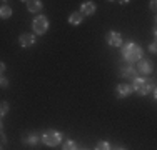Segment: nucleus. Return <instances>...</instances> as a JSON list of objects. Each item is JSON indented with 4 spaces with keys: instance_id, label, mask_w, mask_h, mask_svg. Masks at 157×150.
Returning <instances> with one entry per match:
<instances>
[{
    "instance_id": "1",
    "label": "nucleus",
    "mask_w": 157,
    "mask_h": 150,
    "mask_svg": "<svg viewBox=\"0 0 157 150\" xmlns=\"http://www.w3.org/2000/svg\"><path fill=\"white\" fill-rule=\"evenodd\" d=\"M122 55L125 57V60L129 63L137 62V60H140V57H142V48L137 43L129 42V43H125L124 47H122Z\"/></svg>"
},
{
    "instance_id": "2",
    "label": "nucleus",
    "mask_w": 157,
    "mask_h": 150,
    "mask_svg": "<svg viewBox=\"0 0 157 150\" xmlns=\"http://www.w3.org/2000/svg\"><path fill=\"white\" fill-rule=\"evenodd\" d=\"M154 88V85H152V82H147L145 78H134V87L132 90H136L139 95H147L151 90Z\"/></svg>"
},
{
    "instance_id": "3",
    "label": "nucleus",
    "mask_w": 157,
    "mask_h": 150,
    "mask_svg": "<svg viewBox=\"0 0 157 150\" xmlns=\"http://www.w3.org/2000/svg\"><path fill=\"white\" fill-rule=\"evenodd\" d=\"M60 140H62V133L57 132V130H47V132H44V135H42V142L45 145H50V147L59 145Z\"/></svg>"
},
{
    "instance_id": "4",
    "label": "nucleus",
    "mask_w": 157,
    "mask_h": 150,
    "mask_svg": "<svg viewBox=\"0 0 157 150\" xmlns=\"http://www.w3.org/2000/svg\"><path fill=\"white\" fill-rule=\"evenodd\" d=\"M47 28H48V20L45 17H37L33 20V30H35V33L42 35V33L47 32Z\"/></svg>"
},
{
    "instance_id": "5",
    "label": "nucleus",
    "mask_w": 157,
    "mask_h": 150,
    "mask_svg": "<svg viewBox=\"0 0 157 150\" xmlns=\"http://www.w3.org/2000/svg\"><path fill=\"white\" fill-rule=\"evenodd\" d=\"M121 75L125 77V78H132L134 80V78H137V70L127 62V63H124V65H121Z\"/></svg>"
},
{
    "instance_id": "6",
    "label": "nucleus",
    "mask_w": 157,
    "mask_h": 150,
    "mask_svg": "<svg viewBox=\"0 0 157 150\" xmlns=\"http://www.w3.org/2000/svg\"><path fill=\"white\" fill-rule=\"evenodd\" d=\"M107 43H110L112 47H121V43H122L121 33H117V32H109V33H107Z\"/></svg>"
},
{
    "instance_id": "7",
    "label": "nucleus",
    "mask_w": 157,
    "mask_h": 150,
    "mask_svg": "<svg viewBox=\"0 0 157 150\" xmlns=\"http://www.w3.org/2000/svg\"><path fill=\"white\" fill-rule=\"evenodd\" d=\"M35 43V37L30 35V33H22L20 35V45L22 47H32Z\"/></svg>"
},
{
    "instance_id": "8",
    "label": "nucleus",
    "mask_w": 157,
    "mask_h": 150,
    "mask_svg": "<svg viewBox=\"0 0 157 150\" xmlns=\"http://www.w3.org/2000/svg\"><path fill=\"white\" fill-rule=\"evenodd\" d=\"M132 93V85L129 84H121L117 87V95L119 97H129Z\"/></svg>"
},
{
    "instance_id": "9",
    "label": "nucleus",
    "mask_w": 157,
    "mask_h": 150,
    "mask_svg": "<svg viewBox=\"0 0 157 150\" xmlns=\"http://www.w3.org/2000/svg\"><path fill=\"white\" fill-rule=\"evenodd\" d=\"M40 140V137L37 133H25L24 137H22V142H24V144H27V145H35L37 142Z\"/></svg>"
},
{
    "instance_id": "10",
    "label": "nucleus",
    "mask_w": 157,
    "mask_h": 150,
    "mask_svg": "<svg viewBox=\"0 0 157 150\" xmlns=\"http://www.w3.org/2000/svg\"><path fill=\"white\" fill-rule=\"evenodd\" d=\"M95 12V5L92 2H85V3H82V10H80V13L82 15H92Z\"/></svg>"
},
{
    "instance_id": "11",
    "label": "nucleus",
    "mask_w": 157,
    "mask_h": 150,
    "mask_svg": "<svg viewBox=\"0 0 157 150\" xmlns=\"http://www.w3.org/2000/svg\"><path fill=\"white\" fill-rule=\"evenodd\" d=\"M137 70H139L140 73H145V75H147V73L152 72V65L147 62V60H140V62H139V67H137Z\"/></svg>"
},
{
    "instance_id": "12",
    "label": "nucleus",
    "mask_w": 157,
    "mask_h": 150,
    "mask_svg": "<svg viewBox=\"0 0 157 150\" xmlns=\"http://www.w3.org/2000/svg\"><path fill=\"white\" fill-rule=\"evenodd\" d=\"M27 3V9L30 10V12H39L40 9H42V3L39 2V0H29V2H25Z\"/></svg>"
},
{
    "instance_id": "13",
    "label": "nucleus",
    "mask_w": 157,
    "mask_h": 150,
    "mask_svg": "<svg viewBox=\"0 0 157 150\" xmlns=\"http://www.w3.org/2000/svg\"><path fill=\"white\" fill-rule=\"evenodd\" d=\"M12 15V9L9 5H2L0 7V18H9Z\"/></svg>"
},
{
    "instance_id": "14",
    "label": "nucleus",
    "mask_w": 157,
    "mask_h": 150,
    "mask_svg": "<svg viewBox=\"0 0 157 150\" xmlns=\"http://www.w3.org/2000/svg\"><path fill=\"white\" fill-rule=\"evenodd\" d=\"M82 18H84V17H82V13H80V12H74L72 15H70V18H69V20H70V24L78 25V24L82 22Z\"/></svg>"
},
{
    "instance_id": "15",
    "label": "nucleus",
    "mask_w": 157,
    "mask_h": 150,
    "mask_svg": "<svg viewBox=\"0 0 157 150\" xmlns=\"http://www.w3.org/2000/svg\"><path fill=\"white\" fill-rule=\"evenodd\" d=\"M63 150H77V144L72 140H67L65 144H63Z\"/></svg>"
},
{
    "instance_id": "16",
    "label": "nucleus",
    "mask_w": 157,
    "mask_h": 150,
    "mask_svg": "<svg viewBox=\"0 0 157 150\" xmlns=\"http://www.w3.org/2000/svg\"><path fill=\"white\" fill-rule=\"evenodd\" d=\"M95 150H110V145L107 144V142H99L97 147H95Z\"/></svg>"
},
{
    "instance_id": "17",
    "label": "nucleus",
    "mask_w": 157,
    "mask_h": 150,
    "mask_svg": "<svg viewBox=\"0 0 157 150\" xmlns=\"http://www.w3.org/2000/svg\"><path fill=\"white\" fill-rule=\"evenodd\" d=\"M9 112V103L7 102H0V115H5Z\"/></svg>"
},
{
    "instance_id": "18",
    "label": "nucleus",
    "mask_w": 157,
    "mask_h": 150,
    "mask_svg": "<svg viewBox=\"0 0 157 150\" xmlns=\"http://www.w3.org/2000/svg\"><path fill=\"white\" fill-rule=\"evenodd\" d=\"M7 85H9V80H7V78H0V87H2V88H5L7 87Z\"/></svg>"
},
{
    "instance_id": "19",
    "label": "nucleus",
    "mask_w": 157,
    "mask_h": 150,
    "mask_svg": "<svg viewBox=\"0 0 157 150\" xmlns=\"http://www.w3.org/2000/svg\"><path fill=\"white\" fill-rule=\"evenodd\" d=\"M3 70H5V63H3V62H0V75L3 73Z\"/></svg>"
},
{
    "instance_id": "20",
    "label": "nucleus",
    "mask_w": 157,
    "mask_h": 150,
    "mask_svg": "<svg viewBox=\"0 0 157 150\" xmlns=\"http://www.w3.org/2000/svg\"><path fill=\"white\" fill-rule=\"evenodd\" d=\"M151 52H152V54H155V43L151 45Z\"/></svg>"
},
{
    "instance_id": "21",
    "label": "nucleus",
    "mask_w": 157,
    "mask_h": 150,
    "mask_svg": "<svg viewBox=\"0 0 157 150\" xmlns=\"http://www.w3.org/2000/svg\"><path fill=\"white\" fill-rule=\"evenodd\" d=\"M0 132H2V122H0Z\"/></svg>"
},
{
    "instance_id": "22",
    "label": "nucleus",
    "mask_w": 157,
    "mask_h": 150,
    "mask_svg": "<svg viewBox=\"0 0 157 150\" xmlns=\"http://www.w3.org/2000/svg\"><path fill=\"white\" fill-rule=\"evenodd\" d=\"M115 150H124V148H115Z\"/></svg>"
},
{
    "instance_id": "23",
    "label": "nucleus",
    "mask_w": 157,
    "mask_h": 150,
    "mask_svg": "<svg viewBox=\"0 0 157 150\" xmlns=\"http://www.w3.org/2000/svg\"><path fill=\"white\" fill-rule=\"evenodd\" d=\"M0 150H2V147H0Z\"/></svg>"
}]
</instances>
